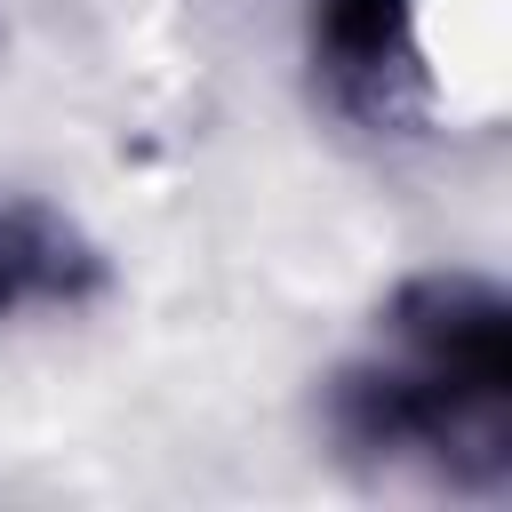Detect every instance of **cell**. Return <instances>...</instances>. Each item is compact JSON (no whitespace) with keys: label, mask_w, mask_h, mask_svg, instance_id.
<instances>
[{"label":"cell","mask_w":512,"mask_h":512,"mask_svg":"<svg viewBox=\"0 0 512 512\" xmlns=\"http://www.w3.org/2000/svg\"><path fill=\"white\" fill-rule=\"evenodd\" d=\"M104 288V256L40 200H0V320L72 312Z\"/></svg>","instance_id":"obj_4"},{"label":"cell","mask_w":512,"mask_h":512,"mask_svg":"<svg viewBox=\"0 0 512 512\" xmlns=\"http://www.w3.org/2000/svg\"><path fill=\"white\" fill-rule=\"evenodd\" d=\"M312 56L328 96L368 120L400 128L424 104V56H416V0H312Z\"/></svg>","instance_id":"obj_2"},{"label":"cell","mask_w":512,"mask_h":512,"mask_svg":"<svg viewBox=\"0 0 512 512\" xmlns=\"http://www.w3.org/2000/svg\"><path fill=\"white\" fill-rule=\"evenodd\" d=\"M384 336L400 360L472 384V392H512V304L504 288L472 280V272H424L392 296Z\"/></svg>","instance_id":"obj_3"},{"label":"cell","mask_w":512,"mask_h":512,"mask_svg":"<svg viewBox=\"0 0 512 512\" xmlns=\"http://www.w3.org/2000/svg\"><path fill=\"white\" fill-rule=\"evenodd\" d=\"M328 416H336L344 448L424 456L432 472H448L464 488H496L512 472V392H472V384H448L416 360L344 368Z\"/></svg>","instance_id":"obj_1"}]
</instances>
